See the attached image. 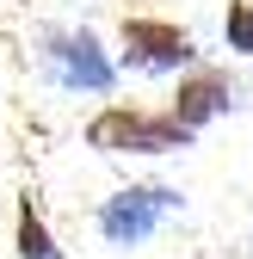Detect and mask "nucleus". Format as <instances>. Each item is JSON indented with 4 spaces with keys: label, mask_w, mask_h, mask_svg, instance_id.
Masks as SVG:
<instances>
[{
    "label": "nucleus",
    "mask_w": 253,
    "mask_h": 259,
    "mask_svg": "<svg viewBox=\"0 0 253 259\" xmlns=\"http://www.w3.org/2000/svg\"><path fill=\"white\" fill-rule=\"evenodd\" d=\"M198 130H185L173 111H142V105H105L87 117V148L99 154H179L192 148Z\"/></svg>",
    "instance_id": "nucleus-1"
},
{
    "label": "nucleus",
    "mask_w": 253,
    "mask_h": 259,
    "mask_svg": "<svg viewBox=\"0 0 253 259\" xmlns=\"http://www.w3.org/2000/svg\"><path fill=\"white\" fill-rule=\"evenodd\" d=\"M117 56H123V68H136V74H185V68H198V37L185 25L173 19H148V13H123L117 25Z\"/></svg>",
    "instance_id": "nucleus-2"
},
{
    "label": "nucleus",
    "mask_w": 253,
    "mask_h": 259,
    "mask_svg": "<svg viewBox=\"0 0 253 259\" xmlns=\"http://www.w3.org/2000/svg\"><path fill=\"white\" fill-rule=\"evenodd\" d=\"M173 210H179V191L173 185H123V191H111V198L99 204L93 229H99L105 247H142Z\"/></svg>",
    "instance_id": "nucleus-3"
},
{
    "label": "nucleus",
    "mask_w": 253,
    "mask_h": 259,
    "mask_svg": "<svg viewBox=\"0 0 253 259\" xmlns=\"http://www.w3.org/2000/svg\"><path fill=\"white\" fill-rule=\"evenodd\" d=\"M44 62H50V74L62 87H74V93H111L117 87V62L105 56V44L93 37V31H50L44 37Z\"/></svg>",
    "instance_id": "nucleus-4"
},
{
    "label": "nucleus",
    "mask_w": 253,
    "mask_h": 259,
    "mask_svg": "<svg viewBox=\"0 0 253 259\" xmlns=\"http://www.w3.org/2000/svg\"><path fill=\"white\" fill-rule=\"evenodd\" d=\"M229 105H235V80H229L223 68H185V74H179V87H173V99H167V111H173L185 130L216 123Z\"/></svg>",
    "instance_id": "nucleus-5"
},
{
    "label": "nucleus",
    "mask_w": 253,
    "mask_h": 259,
    "mask_svg": "<svg viewBox=\"0 0 253 259\" xmlns=\"http://www.w3.org/2000/svg\"><path fill=\"white\" fill-rule=\"evenodd\" d=\"M13 247H19V259H62V247H56V235H50V222L37 216V204H19V235H13Z\"/></svg>",
    "instance_id": "nucleus-6"
},
{
    "label": "nucleus",
    "mask_w": 253,
    "mask_h": 259,
    "mask_svg": "<svg viewBox=\"0 0 253 259\" xmlns=\"http://www.w3.org/2000/svg\"><path fill=\"white\" fill-rule=\"evenodd\" d=\"M223 44L253 62V0H229V13H223Z\"/></svg>",
    "instance_id": "nucleus-7"
}]
</instances>
